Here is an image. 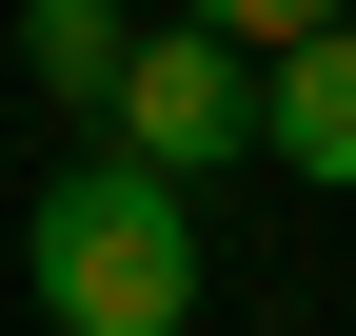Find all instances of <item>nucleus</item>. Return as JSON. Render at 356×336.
I'll return each mask as SVG.
<instances>
[{
  "label": "nucleus",
  "mask_w": 356,
  "mask_h": 336,
  "mask_svg": "<svg viewBox=\"0 0 356 336\" xmlns=\"http://www.w3.org/2000/svg\"><path fill=\"white\" fill-rule=\"evenodd\" d=\"M119 40H139L119 0H20V79H40L60 119H99V99H119Z\"/></svg>",
  "instance_id": "obj_4"
},
{
  "label": "nucleus",
  "mask_w": 356,
  "mask_h": 336,
  "mask_svg": "<svg viewBox=\"0 0 356 336\" xmlns=\"http://www.w3.org/2000/svg\"><path fill=\"white\" fill-rule=\"evenodd\" d=\"M198 178H159V158H79L60 198L20 218V277H40V317L60 336H178L198 317V218H178Z\"/></svg>",
  "instance_id": "obj_1"
},
{
  "label": "nucleus",
  "mask_w": 356,
  "mask_h": 336,
  "mask_svg": "<svg viewBox=\"0 0 356 336\" xmlns=\"http://www.w3.org/2000/svg\"><path fill=\"white\" fill-rule=\"evenodd\" d=\"M178 20H218V40H257V60H277L297 20H337V0H178Z\"/></svg>",
  "instance_id": "obj_5"
},
{
  "label": "nucleus",
  "mask_w": 356,
  "mask_h": 336,
  "mask_svg": "<svg viewBox=\"0 0 356 336\" xmlns=\"http://www.w3.org/2000/svg\"><path fill=\"white\" fill-rule=\"evenodd\" d=\"M257 139H277L297 178L356 198V0H337V20H297L277 60H257Z\"/></svg>",
  "instance_id": "obj_3"
},
{
  "label": "nucleus",
  "mask_w": 356,
  "mask_h": 336,
  "mask_svg": "<svg viewBox=\"0 0 356 336\" xmlns=\"http://www.w3.org/2000/svg\"><path fill=\"white\" fill-rule=\"evenodd\" d=\"M99 139H119V158H159V178L257 158V40H218V20H139V40H119Z\"/></svg>",
  "instance_id": "obj_2"
}]
</instances>
